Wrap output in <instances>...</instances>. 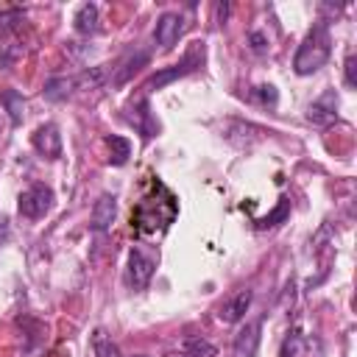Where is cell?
<instances>
[{
    "instance_id": "1",
    "label": "cell",
    "mask_w": 357,
    "mask_h": 357,
    "mask_svg": "<svg viewBox=\"0 0 357 357\" xmlns=\"http://www.w3.org/2000/svg\"><path fill=\"white\" fill-rule=\"evenodd\" d=\"M329 56H332V36H329V25L321 20L307 31L304 42L298 45L293 70H296V75H312L329 61Z\"/></svg>"
},
{
    "instance_id": "2",
    "label": "cell",
    "mask_w": 357,
    "mask_h": 357,
    "mask_svg": "<svg viewBox=\"0 0 357 357\" xmlns=\"http://www.w3.org/2000/svg\"><path fill=\"white\" fill-rule=\"evenodd\" d=\"M176 218V201L170 192H165V198H142L134 209V220H137V229L142 234H151V231H159L165 229L170 220Z\"/></svg>"
},
{
    "instance_id": "3",
    "label": "cell",
    "mask_w": 357,
    "mask_h": 357,
    "mask_svg": "<svg viewBox=\"0 0 357 357\" xmlns=\"http://www.w3.org/2000/svg\"><path fill=\"white\" fill-rule=\"evenodd\" d=\"M156 262H159V254L148 245H134L128 251V284L134 290H145L153 279V271H156Z\"/></svg>"
},
{
    "instance_id": "4",
    "label": "cell",
    "mask_w": 357,
    "mask_h": 357,
    "mask_svg": "<svg viewBox=\"0 0 357 357\" xmlns=\"http://www.w3.org/2000/svg\"><path fill=\"white\" fill-rule=\"evenodd\" d=\"M201 59H204V45L195 42V47L181 59V64H173V67H165V70L153 73V75L145 81V89L153 92V89H162L165 84H170V81H176V78H184L187 73H192L195 67H201Z\"/></svg>"
},
{
    "instance_id": "5",
    "label": "cell",
    "mask_w": 357,
    "mask_h": 357,
    "mask_svg": "<svg viewBox=\"0 0 357 357\" xmlns=\"http://www.w3.org/2000/svg\"><path fill=\"white\" fill-rule=\"evenodd\" d=\"M20 215L22 218H31V220H39L50 212L53 206V190L45 187V184H31L25 192H20Z\"/></svg>"
},
{
    "instance_id": "6",
    "label": "cell",
    "mask_w": 357,
    "mask_h": 357,
    "mask_svg": "<svg viewBox=\"0 0 357 357\" xmlns=\"http://www.w3.org/2000/svg\"><path fill=\"white\" fill-rule=\"evenodd\" d=\"M282 357H324V343L296 329L282 340Z\"/></svg>"
},
{
    "instance_id": "7",
    "label": "cell",
    "mask_w": 357,
    "mask_h": 357,
    "mask_svg": "<svg viewBox=\"0 0 357 357\" xmlns=\"http://www.w3.org/2000/svg\"><path fill=\"white\" fill-rule=\"evenodd\" d=\"M181 33H184V20H181V14H176V11H165V14L156 20L153 42H156L162 50H170V47L178 42Z\"/></svg>"
},
{
    "instance_id": "8",
    "label": "cell",
    "mask_w": 357,
    "mask_h": 357,
    "mask_svg": "<svg viewBox=\"0 0 357 357\" xmlns=\"http://www.w3.org/2000/svg\"><path fill=\"white\" fill-rule=\"evenodd\" d=\"M248 307H251V290H248V287L234 290V293H231L229 298H223V304L218 307V321H223V324H237V321L245 318Z\"/></svg>"
},
{
    "instance_id": "9",
    "label": "cell",
    "mask_w": 357,
    "mask_h": 357,
    "mask_svg": "<svg viewBox=\"0 0 357 357\" xmlns=\"http://www.w3.org/2000/svg\"><path fill=\"white\" fill-rule=\"evenodd\" d=\"M335 117H337V95H335V89H326L321 98H315L307 106V120L315 123V126H329V123H335Z\"/></svg>"
},
{
    "instance_id": "10",
    "label": "cell",
    "mask_w": 357,
    "mask_h": 357,
    "mask_svg": "<svg viewBox=\"0 0 357 357\" xmlns=\"http://www.w3.org/2000/svg\"><path fill=\"white\" fill-rule=\"evenodd\" d=\"M33 148L45 156V159H59L61 156V134H59V128L53 126V123H45V126H39L36 131H33Z\"/></svg>"
},
{
    "instance_id": "11",
    "label": "cell",
    "mask_w": 357,
    "mask_h": 357,
    "mask_svg": "<svg viewBox=\"0 0 357 357\" xmlns=\"http://www.w3.org/2000/svg\"><path fill=\"white\" fill-rule=\"evenodd\" d=\"M126 120L142 134V137H153L156 134V120H153V114H151V109H148V100L145 98H139V100H134V103H128L126 106Z\"/></svg>"
},
{
    "instance_id": "12",
    "label": "cell",
    "mask_w": 357,
    "mask_h": 357,
    "mask_svg": "<svg viewBox=\"0 0 357 357\" xmlns=\"http://www.w3.org/2000/svg\"><path fill=\"white\" fill-rule=\"evenodd\" d=\"M259 332H262V324L259 321H248L237 335H234V357H254L257 349H259Z\"/></svg>"
},
{
    "instance_id": "13",
    "label": "cell",
    "mask_w": 357,
    "mask_h": 357,
    "mask_svg": "<svg viewBox=\"0 0 357 357\" xmlns=\"http://www.w3.org/2000/svg\"><path fill=\"white\" fill-rule=\"evenodd\" d=\"M114 215H117V201L114 195H100L92 206V218H89V229L92 231H106L112 223H114Z\"/></svg>"
},
{
    "instance_id": "14",
    "label": "cell",
    "mask_w": 357,
    "mask_h": 357,
    "mask_svg": "<svg viewBox=\"0 0 357 357\" xmlns=\"http://www.w3.org/2000/svg\"><path fill=\"white\" fill-rule=\"evenodd\" d=\"M262 134H265V131H262L259 126H251V123H243V120H231V123L226 126V131H223V137H226L231 145H237V148H245V145L262 139Z\"/></svg>"
},
{
    "instance_id": "15",
    "label": "cell",
    "mask_w": 357,
    "mask_h": 357,
    "mask_svg": "<svg viewBox=\"0 0 357 357\" xmlns=\"http://www.w3.org/2000/svg\"><path fill=\"white\" fill-rule=\"evenodd\" d=\"M215 354H218L215 343H209L204 337H187L176 349H170L165 357H215Z\"/></svg>"
},
{
    "instance_id": "16",
    "label": "cell",
    "mask_w": 357,
    "mask_h": 357,
    "mask_svg": "<svg viewBox=\"0 0 357 357\" xmlns=\"http://www.w3.org/2000/svg\"><path fill=\"white\" fill-rule=\"evenodd\" d=\"M75 89H78V84H75V75H56V78H50V81L45 84L42 95H45L47 100L59 103V100H67V98H70Z\"/></svg>"
},
{
    "instance_id": "17",
    "label": "cell",
    "mask_w": 357,
    "mask_h": 357,
    "mask_svg": "<svg viewBox=\"0 0 357 357\" xmlns=\"http://www.w3.org/2000/svg\"><path fill=\"white\" fill-rule=\"evenodd\" d=\"M75 31L89 36L98 31V6L95 3H84L78 11H75Z\"/></svg>"
},
{
    "instance_id": "18",
    "label": "cell",
    "mask_w": 357,
    "mask_h": 357,
    "mask_svg": "<svg viewBox=\"0 0 357 357\" xmlns=\"http://www.w3.org/2000/svg\"><path fill=\"white\" fill-rule=\"evenodd\" d=\"M92 351H95V357H120V349L106 335V329H95V335H92Z\"/></svg>"
},
{
    "instance_id": "19",
    "label": "cell",
    "mask_w": 357,
    "mask_h": 357,
    "mask_svg": "<svg viewBox=\"0 0 357 357\" xmlns=\"http://www.w3.org/2000/svg\"><path fill=\"white\" fill-rule=\"evenodd\" d=\"M0 103L8 109L11 123H14V126H20V123H22V112H25L22 95H20V92H14V89H6V92H0Z\"/></svg>"
},
{
    "instance_id": "20",
    "label": "cell",
    "mask_w": 357,
    "mask_h": 357,
    "mask_svg": "<svg viewBox=\"0 0 357 357\" xmlns=\"http://www.w3.org/2000/svg\"><path fill=\"white\" fill-rule=\"evenodd\" d=\"M145 61H148V56H145V53H137L134 59H126V61L120 64V70L114 73V78H112V84H114V86H120V84H126V81H128V78H131V75H134V73H137V70H139V67H142Z\"/></svg>"
},
{
    "instance_id": "21",
    "label": "cell",
    "mask_w": 357,
    "mask_h": 357,
    "mask_svg": "<svg viewBox=\"0 0 357 357\" xmlns=\"http://www.w3.org/2000/svg\"><path fill=\"white\" fill-rule=\"evenodd\" d=\"M109 151H112V165H126V159L131 156V142L126 137H109Z\"/></svg>"
},
{
    "instance_id": "22",
    "label": "cell",
    "mask_w": 357,
    "mask_h": 357,
    "mask_svg": "<svg viewBox=\"0 0 357 357\" xmlns=\"http://www.w3.org/2000/svg\"><path fill=\"white\" fill-rule=\"evenodd\" d=\"M284 218H287V198L279 201L276 212H271V215H265V218H257L254 223H257V229H271V226H276V223L284 220Z\"/></svg>"
},
{
    "instance_id": "23",
    "label": "cell",
    "mask_w": 357,
    "mask_h": 357,
    "mask_svg": "<svg viewBox=\"0 0 357 357\" xmlns=\"http://www.w3.org/2000/svg\"><path fill=\"white\" fill-rule=\"evenodd\" d=\"M248 42H251V50H254V53H265V47H268V42H265V36H262L259 31H254V33L248 36Z\"/></svg>"
},
{
    "instance_id": "24",
    "label": "cell",
    "mask_w": 357,
    "mask_h": 357,
    "mask_svg": "<svg viewBox=\"0 0 357 357\" xmlns=\"http://www.w3.org/2000/svg\"><path fill=\"white\" fill-rule=\"evenodd\" d=\"M257 95H259L262 103H271V106L276 103V89H273L271 84H268V86H257Z\"/></svg>"
},
{
    "instance_id": "25",
    "label": "cell",
    "mask_w": 357,
    "mask_h": 357,
    "mask_svg": "<svg viewBox=\"0 0 357 357\" xmlns=\"http://www.w3.org/2000/svg\"><path fill=\"white\" fill-rule=\"evenodd\" d=\"M346 84H349V86L357 84V78H354V56L346 59Z\"/></svg>"
},
{
    "instance_id": "26",
    "label": "cell",
    "mask_w": 357,
    "mask_h": 357,
    "mask_svg": "<svg viewBox=\"0 0 357 357\" xmlns=\"http://www.w3.org/2000/svg\"><path fill=\"white\" fill-rule=\"evenodd\" d=\"M218 14H220V22H223V20H226V14H229V6H226V3H223V6H218Z\"/></svg>"
},
{
    "instance_id": "27",
    "label": "cell",
    "mask_w": 357,
    "mask_h": 357,
    "mask_svg": "<svg viewBox=\"0 0 357 357\" xmlns=\"http://www.w3.org/2000/svg\"><path fill=\"white\" fill-rule=\"evenodd\" d=\"M3 237H6V218H0V243H3Z\"/></svg>"
}]
</instances>
